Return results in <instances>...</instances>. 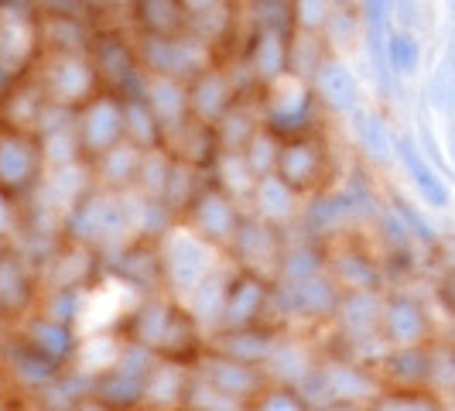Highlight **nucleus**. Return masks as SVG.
Instances as JSON below:
<instances>
[{
  "label": "nucleus",
  "instance_id": "7ed1b4c3",
  "mask_svg": "<svg viewBox=\"0 0 455 411\" xmlns=\"http://www.w3.org/2000/svg\"><path fill=\"white\" fill-rule=\"evenodd\" d=\"M390 59H394V68L408 72L414 66V45H411V38H394L390 42Z\"/></svg>",
  "mask_w": 455,
  "mask_h": 411
},
{
  "label": "nucleus",
  "instance_id": "f03ea898",
  "mask_svg": "<svg viewBox=\"0 0 455 411\" xmlns=\"http://www.w3.org/2000/svg\"><path fill=\"white\" fill-rule=\"evenodd\" d=\"M408 168H414V179H418V185H421V189L428 192V199H435V203H442V199H445L442 185L435 182L432 172H428V168L421 165V158H418V155H411V151H408Z\"/></svg>",
  "mask_w": 455,
  "mask_h": 411
},
{
  "label": "nucleus",
  "instance_id": "f257e3e1",
  "mask_svg": "<svg viewBox=\"0 0 455 411\" xmlns=\"http://www.w3.org/2000/svg\"><path fill=\"white\" fill-rule=\"evenodd\" d=\"M325 93L332 96V103H336V107H346V103L353 100V93H356V83L349 79V72H342V68H329V72H325Z\"/></svg>",
  "mask_w": 455,
  "mask_h": 411
}]
</instances>
